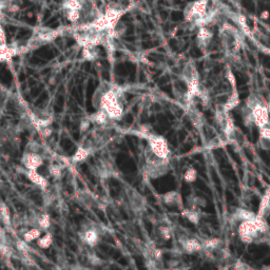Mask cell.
<instances>
[{"label":"cell","mask_w":270,"mask_h":270,"mask_svg":"<svg viewBox=\"0 0 270 270\" xmlns=\"http://www.w3.org/2000/svg\"><path fill=\"white\" fill-rule=\"evenodd\" d=\"M220 38L228 56H235L241 49L242 39L234 26L227 23L224 24L220 30Z\"/></svg>","instance_id":"5b68a950"},{"label":"cell","mask_w":270,"mask_h":270,"mask_svg":"<svg viewBox=\"0 0 270 270\" xmlns=\"http://www.w3.org/2000/svg\"><path fill=\"white\" fill-rule=\"evenodd\" d=\"M89 261H90V263L92 265L98 266V265H102L103 264V261L98 258V256L96 254H94V253H92V254L89 255Z\"/></svg>","instance_id":"d6a6232c"},{"label":"cell","mask_w":270,"mask_h":270,"mask_svg":"<svg viewBox=\"0 0 270 270\" xmlns=\"http://www.w3.org/2000/svg\"><path fill=\"white\" fill-rule=\"evenodd\" d=\"M145 161L146 174L152 180L164 177L169 171V159L158 157L148 146L145 149Z\"/></svg>","instance_id":"277c9868"},{"label":"cell","mask_w":270,"mask_h":270,"mask_svg":"<svg viewBox=\"0 0 270 270\" xmlns=\"http://www.w3.org/2000/svg\"><path fill=\"white\" fill-rule=\"evenodd\" d=\"M269 213H270V187L267 189L262 196L256 215L260 218H266V215H268Z\"/></svg>","instance_id":"9a60e30c"},{"label":"cell","mask_w":270,"mask_h":270,"mask_svg":"<svg viewBox=\"0 0 270 270\" xmlns=\"http://www.w3.org/2000/svg\"><path fill=\"white\" fill-rule=\"evenodd\" d=\"M196 179H197V172L193 167L188 168L186 170V172L184 173V181L186 183H189V184L194 183L196 181Z\"/></svg>","instance_id":"4316f807"},{"label":"cell","mask_w":270,"mask_h":270,"mask_svg":"<svg viewBox=\"0 0 270 270\" xmlns=\"http://www.w3.org/2000/svg\"><path fill=\"white\" fill-rule=\"evenodd\" d=\"M97 47H93V46H89V47H85L83 48V57L86 60H94L96 59L97 57Z\"/></svg>","instance_id":"d4e9b609"},{"label":"cell","mask_w":270,"mask_h":270,"mask_svg":"<svg viewBox=\"0 0 270 270\" xmlns=\"http://www.w3.org/2000/svg\"><path fill=\"white\" fill-rule=\"evenodd\" d=\"M161 199L165 203V205L169 207H177L179 209H184L183 197L178 191H168L161 196Z\"/></svg>","instance_id":"30bf717a"},{"label":"cell","mask_w":270,"mask_h":270,"mask_svg":"<svg viewBox=\"0 0 270 270\" xmlns=\"http://www.w3.org/2000/svg\"><path fill=\"white\" fill-rule=\"evenodd\" d=\"M267 244L270 246V237L268 238V241H267Z\"/></svg>","instance_id":"60d3db41"},{"label":"cell","mask_w":270,"mask_h":270,"mask_svg":"<svg viewBox=\"0 0 270 270\" xmlns=\"http://www.w3.org/2000/svg\"><path fill=\"white\" fill-rule=\"evenodd\" d=\"M26 178H28L34 185L38 186L42 190H47L49 187V181L42 175L40 173L37 172V170H26L25 172Z\"/></svg>","instance_id":"7c38bea8"},{"label":"cell","mask_w":270,"mask_h":270,"mask_svg":"<svg viewBox=\"0 0 270 270\" xmlns=\"http://www.w3.org/2000/svg\"><path fill=\"white\" fill-rule=\"evenodd\" d=\"M79 239L84 244L90 247H94L99 243L100 234L95 227H87L79 232Z\"/></svg>","instance_id":"ba28073f"},{"label":"cell","mask_w":270,"mask_h":270,"mask_svg":"<svg viewBox=\"0 0 270 270\" xmlns=\"http://www.w3.org/2000/svg\"><path fill=\"white\" fill-rule=\"evenodd\" d=\"M268 108H269V112H270V94H269V98H268Z\"/></svg>","instance_id":"ab89813d"},{"label":"cell","mask_w":270,"mask_h":270,"mask_svg":"<svg viewBox=\"0 0 270 270\" xmlns=\"http://www.w3.org/2000/svg\"><path fill=\"white\" fill-rule=\"evenodd\" d=\"M0 44H7V36L2 23H0Z\"/></svg>","instance_id":"e575fe53"},{"label":"cell","mask_w":270,"mask_h":270,"mask_svg":"<svg viewBox=\"0 0 270 270\" xmlns=\"http://www.w3.org/2000/svg\"><path fill=\"white\" fill-rule=\"evenodd\" d=\"M60 34L59 30H53L48 28L39 29L37 31V35L35 37V40L40 43H50L52 40L55 39Z\"/></svg>","instance_id":"5bb4252c"},{"label":"cell","mask_w":270,"mask_h":270,"mask_svg":"<svg viewBox=\"0 0 270 270\" xmlns=\"http://www.w3.org/2000/svg\"><path fill=\"white\" fill-rule=\"evenodd\" d=\"M233 268H234V269H245V268H250V267H249L248 265L244 264L243 262L239 261V262L233 266Z\"/></svg>","instance_id":"8d00e7d4"},{"label":"cell","mask_w":270,"mask_h":270,"mask_svg":"<svg viewBox=\"0 0 270 270\" xmlns=\"http://www.w3.org/2000/svg\"><path fill=\"white\" fill-rule=\"evenodd\" d=\"M0 218H2V222L6 226H11L12 224L11 211L5 201H0Z\"/></svg>","instance_id":"7402d4cb"},{"label":"cell","mask_w":270,"mask_h":270,"mask_svg":"<svg viewBox=\"0 0 270 270\" xmlns=\"http://www.w3.org/2000/svg\"><path fill=\"white\" fill-rule=\"evenodd\" d=\"M258 144L262 150L270 151V126L260 129Z\"/></svg>","instance_id":"2e32d148"},{"label":"cell","mask_w":270,"mask_h":270,"mask_svg":"<svg viewBox=\"0 0 270 270\" xmlns=\"http://www.w3.org/2000/svg\"><path fill=\"white\" fill-rule=\"evenodd\" d=\"M21 164L26 170H38L44 165V158L36 152H24L21 157Z\"/></svg>","instance_id":"52a82bcc"},{"label":"cell","mask_w":270,"mask_h":270,"mask_svg":"<svg viewBox=\"0 0 270 270\" xmlns=\"http://www.w3.org/2000/svg\"><path fill=\"white\" fill-rule=\"evenodd\" d=\"M91 124H92V121L90 120V118L88 116L85 117V118H83L82 120H80V127H79L80 132L84 133V132L88 131L89 128H90V126H91Z\"/></svg>","instance_id":"4dcf8cb0"},{"label":"cell","mask_w":270,"mask_h":270,"mask_svg":"<svg viewBox=\"0 0 270 270\" xmlns=\"http://www.w3.org/2000/svg\"><path fill=\"white\" fill-rule=\"evenodd\" d=\"M147 141H148V147L150 148L151 151L155 155H157L160 158L169 159L170 149L168 142L165 138L161 137V135L152 133L150 137L147 139Z\"/></svg>","instance_id":"8992f818"},{"label":"cell","mask_w":270,"mask_h":270,"mask_svg":"<svg viewBox=\"0 0 270 270\" xmlns=\"http://www.w3.org/2000/svg\"><path fill=\"white\" fill-rule=\"evenodd\" d=\"M268 16H269V14H268V12H264V13H263V14L261 15V17H262L263 19H267V18H268Z\"/></svg>","instance_id":"f35d334b"},{"label":"cell","mask_w":270,"mask_h":270,"mask_svg":"<svg viewBox=\"0 0 270 270\" xmlns=\"http://www.w3.org/2000/svg\"><path fill=\"white\" fill-rule=\"evenodd\" d=\"M255 217H256V214L253 213L252 211H249V210H246V209H243V208H238L232 213L231 220H232V222L241 223V222H244V221H247V220L254 219Z\"/></svg>","instance_id":"e0dca14e"},{"label":"cell","mask_w":270,"mask_h":270,"mask_svg":"<svg viewBox=\"0 0 270 270\" xmlns=\"http://www.w3.org/2000/svg\"><path fill=\"white\" fill-rule=\"evenodd\" d=\"M38 227L42 229L43 231H47L51 227V218L48 213H43L37 220Z\"/></svg>","instance_id":"484cf974"},{"label":"cell","mask_w":270,"mask_h":270,"mask_svg":"<svg viewBox=\"0 0 270 270\" xmlns=\"http://www.w3.org/2000/svg\"><path fill=\"white\" fill-rule=\"evenodd\" d=\"M42 234L43 230L39 227H37V228H32L30 230L26 231L22 238L25 243H32L34 241H37L40 237H42Z\"/></svg>","instance_id":"603a6c76"},{"label":"cell","mask_w":270,"mask_h":270,"mask_svg":"<svg viewBox=\"0 0 270 270\" xmlns=\"http://www.w3.org/2000/svg\"><path fill=\"white\" fill-rule=\"evenodd\" d=\"M49 173L54 179H60L62 175V167L57 164H52L49 166Z\"/></svg>","instance_id":"f1b7e54d"},{"label":"cell","mask_w":270,"mask_h":270,"mask_svg":"<svg viewBox=\"0 0 270 270\" xmlns=\"http://www.w3.org/2000/svg\"><path fill=\"white\" fill-rule=\"evenodd\" d=\"M52 243H53V237L50 232H47L44 235L42 234V237L37 240V246L40 249H48L51 247Z\"/></svg>","instance_id":"cb8c5ba5"},{"label":"cell","mask_w":270,"mask_h":270,"mask_svg":"<svg viewBox=\"0 0 270 270\" xmlns=\"http://www.w3.org/2000/svg\"><path fill=\"white\" fill-rule=\"evenodd\" d=\"M210 0H195V2L186 6L184 10V17L188 22L194 25L205 26L210 22V16L208 13V5Z\"/></svg>","instance_id":"3957f363"},{"label":"cell","mask_w":270,"mask_h":270,"mask_svg":"<svg viewBox=\"0 0 270 270\" xmlns=\"http://www.w3.org/2000/svg\"><path fill=\"white\" fill-rule=\"evenodd\" d=\"M212 37H213V34L210 31V29L207 28V25L200 26V28L198 29L197 36H196L198 47L201 48V49L207 48L210 45V43H211Z\"/></svg>","instance_id":"4fadbf2b"},{"label":"cell","mask_w":270,"mask_h":270,"mask_svg":"<svg viewBox=\"0 0 270 270\" xmlns=\"http://www.w3.org/2000/svg\"><path fill=\"white\" fill-rule=\"evenodd\" d=\"M182 215L189 222L197 225L201 220V211L198 208H187L182 210Z\"/></svg>","instance_id":"ac0fdd59"},{"label":"cell","mask_w":270,"mask_h":270,"mask_svg":"<svg viewBox=\"0 0 270 270\" xmlns=\"http://www.w3.org/2000/svg\"><path fill=\"white\" fill-rule=\"evenodd\" d=\"M180 243L183 251L188 254L203 252V243L198 239L184 238L180 241Z\"/></svg>","instance_id":"9c48e42d"},{"label":"cell","mask_w":270,"mask_h":270,"mask_svg":"<svg viewBox=\"0 0 270 270\" xmlns=\"http://www.w3.org/2000/svg\"><path fill=\"white\" fill-rule=\"evenodd\" d=\"M23 47H17L16 45L0 44V62L8 61L12 57L16 56Z\"/></svg>","instance_id":"8fae6325"},{"label":"cell","mask_w":270,"mask_h":270,"mask_svg":"<svg viewBox=\"0 0 270 270\" xmlns=\"http://www.w3.org/2000/svg\"><path fill=\"white\" fill-rule=\"evenodd\" d=\"M206 205V200L200 196H192L189 198V207L190 208H199Z\"/></svg>","instance_id":"83f0119b"},{"label":"cell","mask_w":270,"mask_h":270,"mask_svg":"<svg viewBox=\"0 0 270 270\" xmlns=\"http://www.w3.org/2000/svg\"><path fill=\"white\" fill-rule=\"evenodd\" d=\"M241 100H240V96H239V92L238 89H232V93L229 95V97L227 98V100L225 102V104L223 105V109L227 112L233 110L234 108H237L240 105Z\"/></svg>","instance_id":"d6986e66"},{"label":"cell","mask_w":270,"mask_h":270,"mask_svg":"<svg viewBox=\"0 0 270 270\" xmlns=\"http://www.w3.org/2000/svg\"><path fill=\"white\" fill-rule=\"evenodd\" d=\"M238 233L241 241L245 244L267 243L270 237L269 226L265 218H260L258 215L254 219L241 222L238 228Z\"/></svg>","instance_id":"6da1fadb"},{"label":"cell","mask_w":270,"mask_h":270,"mask_svg":"<svg viewBox=\"0 0 270 270\" xmlns=\"http://www.w3.org/2000/svg\"><path fill=\"white\" fill-rule=\"evenodd\" d=\"M91 154V150L85 147H78L73 156L71 157V163L72 164H79L85 161Z\"/></svg>","instance_id":"44dd1931"},{"label":"cell","mask_w":270,"mask_h":270,"mask_svg":"<svg viewBox=\"0 0 270 270\" xmlns=\"http://www.w3.org/2000/svg\"><path fill=\"white\" fill-rule=\"evenodd\" d=\"M0 221H2V218H0Z\"/></svg>","instance_id":"b9f144b4"},{"label":"cell","mask_w":270,"mask_h":270,"mask_svg":"<svg viewBox=\"0 0 270 270\" xmlns=\"http://www.w3.org/2000/svg\"><path fill=\"white\" fill-rule=\"evenodd\" d=\"M90 118V120L92 121V124H95L98 126H105L107 125L108 121L110 120L109 116H108L107 112L103 109H98L96 110V112H94L93 114L88 116Z\"/></svg>","instance_id":"ffe728a7"},{"label":"cell","mask_w":270,"mask_h":270,"mask_svg":"<svg viewBox=\"0 0 270 270\" xmlns=\"http://www.w3.org/2000/svg\"><path fill=\"white\" fill-rule=\"evenodd\" d=\"M5 11V7H4V4L2 0H0V15H2V13Z\"/></svg>","instance_id":"74e56055"},{"label":"cell","mask_w":270,"mask_h":270,"mask_svg":"<svg viewBox=\"0 0 270 270\" xmlns=\"http://www.w3.org/2000/svg\"><path fill=\"white\" fill-rule=\"evenodd\" d=\"M158 235L160 239H163L164 241H168L171 239V230L170 228L167 226H160L158 227Z\"/></svg>","instance_id":"f546056e"},{"label":"cell","mask_w":270,"mask_h":270,"mask_svg":"<svg viewBox=\"0 0 270 270\" xmlns=\"http://www.w3.org/2000/svg\"><path fill=\"white\" fill-rule=\"evenodd\" d=\"M16 247L17 249L21 252V253H26V251H28V247H26L25 245V242L23 241H18L16 242Z\"/></svg>","instance_id":"836d02e7"},{"label":"cell","mask_w":270,"mask_h":270,"mask_svg":"<svg viewBox=\"0 0 270 270\" xmlns=\"http://www.w3.org/2000/svg\"><path fill=\"white\" fill-rule=\"evenodd\" d=\"M226 78L228 79V82L230 83L232 89H235L237 88V82H235V76L233 74V72L230 70V69H228L227 73H226Z\"/></svg>","instance_id":"1f68e13d"},{"label":"cell","mask_w":270,"mask_h":270,"mask_svg":"<svg viewBox=\"0 0 270 270\" xmlns=\"http://www.w3.org/2000/svg\"><path fill=\"white\" fill-rule=\"evenodd\" d=\"M245 106L250 110L253 125L259 129L270 126V112L268 100L261 94L251 93L245 102Z\"/></svg>","instance_id":"7a4b0ae2"},{"label":"cell","mask_w":270,"mask_h":270,"mask_svg":"<svg viewBox=\"0 0 270 270\" xmlns=\"http://www.w3.org/2000/svg\"><path fill=\"white\" fill-rule=\"evenodd\" d=\"M0 184H2V182H0Z\"/></svg>","instance_id":"7bdbcfd3"},{"label":"cell","mask_w":270,"mask_h":270,"mask_svg":"<svg viewBox=\"0 0 270 270\" xmlns=\"http://www.w3.org/2000/svg\"><path fill=\"white\" fill-rule=\"evenodd\" d=\"M52 133H53V130H52V128L50 126L45 127V128L42 129V134L44 135L45 138H50L51 135H52Z\"/></svg>","instance_id":"d590c367"}]
</instances>
